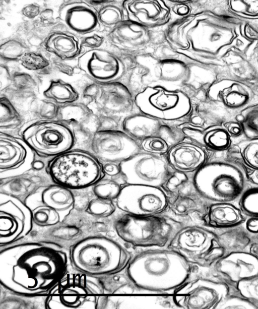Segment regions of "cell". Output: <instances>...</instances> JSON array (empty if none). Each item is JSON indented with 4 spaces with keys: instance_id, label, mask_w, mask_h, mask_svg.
Masks as SVG:
<instances>
[{
    "instance_id": "4dcf8cb0",
    "label": "cell",
    "mask_w": 258,
    "mask_h": 309,
    "mask_svg": "<svg viewBox=\"0 0 258 309\" xmlns=\"http://www.w3.org/2000/svg\"><path fill=\"white\" fill-rule=\"evenodd\" d=\"M44 47L61 60H70L81 54L83 46L82 42L74 34L55 31L48 36Z\"/></svg>"
},
{
    "instance_id": "74e56055",
    "label": "cell",
    "mask_w": 258,
    "mask_h": 309,
    "mask_svg": "<svg viewBox=\"0 0 258 309\" xmlns=\"http://www.w3.org/2000/svg\"><path fill=\"white\" fill-rule=\"evenodd\" d=\"M224 7L230 15L244 21H258V1H227Z\"/></svg>"
},
{
    "instance_id": "44dd1931",
    "label": "cell",
    "mask_w": 258,
    "mask_h": 309,
    "mask_svg": "<svg viewBox=\"0 0 258 309\" xmlns=\"http://www.w3.org/2000/svg\"><path fill=\"white\" fill-rule=\"evenodd\" d=\"M80 69L95 81L102 84L112 82L123 71L120 60L110 52L98 48L89 49L79 57Z\"/></svg>"
},
{
    "instance_id": "680465c9",
    "label": "cell",
    "mask_w": 258,
    "mask_h": 309,
    "mask_svg": "<svg viewBox=\"0 0 258 309\" xmlns=\"http://www.w3.org/2000/svg\"><path fill=\"white\" fill-rule=\"evenodd\" d=\"M247 252L258 259V239L255 236L249 245Z\"/></svg>"
},
{
    "instance_id": "7bdbcfd3",
    "label": "cell",
    "mask_w": 258,
    "mask_h": 309,
    "mask_svg": "<svg viewBox=\"0 0 258 309\" xmlns=\"http://www.w3.org/2000/svg\"><path fill=\"white\" fill-rule=\"evenodd\" d=\"M116 208L115 201L95 197L88 202L86 212L94 217L104 218L112 215Z\"/></svg>"
},
{
    "instance_id": "f6af8a7d",
    "label": "cell",
    "mask_w": 258,
    "mask_h": 309,
    "mask_svg": "<svg viewBox=\"0 0 258 309\" xmlns=\"http://www.w3.org/2000/svg\"><path fill=\"white\" fill-rule=\"evenodd\" d=\"M27 51V46L22 42L15 39L6 40L0 46V56L2 59L5 61L20 60Z\"/></svg>"
},
{
    "instance_id": "681fc988",
    "label": "cell",
    "mask_w": 258,
    "mask_h": 309,
    "mask_svg": "<svg viewBox=\"0 0 258 309\" xmlns=\"http://www.w3.org/2000/svg\"><path fill=\"white\" fill-rule=\"evenodd\" d=\"M257 309L249 300L241 295L228 294L222 300L217 309Z\"/></svg>"
},
{
    "instance_id": "4316f807",
    "label": "cell",
    "mask_w": 258,
    "mask_h": 309,
    "mask_svg": "<svg viewBox=\"0 0 258 309\" xmlns=\"http://www.w3.org/2000/svg\"><path fill=\"white\" fill-rule=\"evenodd\" d=\"M107 293L98 277L79 272L66 273L48 294H103Z\"/></svg>"
},
{
    "instance_id": "816d5d0a",
    "label": "cell",
    "mask_w": 258,
    "mask_h": 309,
    "mask_svg": "<svg viewBox=\"0 0 258 309\" xmlns=\"http://www.w3.org/2000/svg\"><path fill=\"white\" fill-rule=\"evenodd\" d=\"M222 125L231 138H237L243 135L242 125L237 120L224 121Z\"/></svg>"
},
{
    "instance_id": "9a60e30c",
    "label": "cell",
    "mask_w": 258,
    "mask_h": 309,
    "mask_svg": "<svg viewBox=\"0 0 258 309\" xmlns=\"http://www.w3.org/2000/svg\"><path fill=\"white\" fill-rule=\"evenodd\" d=\"M30 209L22 200L0 193V245L7 246L23 239L33 226Z\"/></svg>"
},
{
    "instance_id": "8fae6325",
    "label": "cell",
    "mask_w": 258,
    "mask_h": 309,
    "mask_svg": "<svg viewBox=\"0 0 258 309\" xmlns=\"http://www.w3.org/2000/svg\"><path fill=\"white\" fill-rule=\"evenodd\" d=\"M141 112L166 122H178L190 112L192 103L180 90H168L161 86L149 87L134 97Z\"/></svg>"
},
{
    "instance_id": "9c48e42d",
    "label": "cell",
    "mask_w": 258,
    "mask_h": 309,
    "mask_svg": "<svg viewBox=\"0 0 258 309\" xmlns=\"http://www.w3.org/2000/svg\"><path fill=\"white\" fill-rule=\"evenodd\" d=\"M19 133L36 154L43 157L53 158L73 149L75 143L73 128L57 119L32 121L22 127Z\"/></svg>"
},
{
    "instance_id": "ee69618b",
    "label": "cell",
    "mask_w": 258,
    "mask_h": 309,
    "mask_svg": "<svg viewBox=\"0 0 258 309\" xmlns=\"http://www.w3.org/2000/svg\"><path fill=\"white\" fill-rule=\"evenodd\" d=\"M97 13L100 24L112 29L123 21V10L115 5L106 4Z\"/></svg>"
},
{
    "instance_id": "ac0fdd59",
    "label": "cell",
    "mask_w": 258,
    "mask_h": 309,
    "mask_svg": "<svg viewBox=\"0 0 258 309\" xmlns=\"http://www.w3.org/2000/svg\"><path fill=\"white\" fill-rule=\"evenodd\" d=\"M122 130L139 144L146 138L158 136L172 146L186 137L175 123L166 122L139 111L123 119Z\"/></svg>"
},
{
    "instance_id": "6f0895ef",
    "label": "cell",
    "mask_w": 258,
    "mask_h": 309,
    "mask_svg": "<svg viewBox=\"0 0 258 309\" xmlns=\"http://www.w3.org/2000/svg\"><path fill=\"white\" fill-rule=\"evenodd\" d=\"M246 173L248 181L258 186V169H251L250 171H246Z\"/></svg>"
},
{
    "instance_id": "83f0119b",
    "label": "cell",
    "mask_w": 258,
    "mask_h": 309,
    "mask_svg": "<svg viewBox=\"0 0 258 309\" xmlns=\"http://www.w3.org/2000/svg\"><path fill=\"white\" fill-rule=\"evenodd\" d=\"M246 219L236 203L220 202L210 204L202 221L203 225L215 230L243 224Z\"/></svg>"
},
{
    "instance_id": "94428289",
    "label": "cell",
    "mask_w": 258,
    "mask_h": 309,
    "mask_svg": "<svg viewBox=\"0 0 258 309\" xmlns=\"http://www.w3.org/2000/svg\"><path fill=\"white\" fill-rule=\"evenodd\" d=\"M253 55L255 58V60L256 61V62L258 64V47L257 48V49L255 50V51L254 52Z\"/></svg>"
},
{
    "instance_id": "836d02e7",
    "label": "cell",
    "mask_w": 258,
    "mask_h": 309,
    "mask_svg": "<svg viewBox=\"0 0 258 309\" xmlns=\"http://www.w3.org/2000/svg\"><path fill=\"white\" fill-rule=\"evenodd\" d=\"M99 296H48L44 300L45 308H97Z\"/></svg>"
},
{
    "instance_id": "5b68a950",
    "label": "cell",
    "mask_w": 258,
    "mask_h": 309,
    "mask_svg": "<svg viewBox=\"0 0 258 309\" xmlns=\"http://www.w3.org/2000/svg\"><path fill=\"white\" fill-rule=\"evenodd\" d=\"M199 195L209 203L236 202L247 187L246 171L239 164L207 162L194 176Z\"/></svg>"
},
{
    "instance_id": "db71d44e",
    "label": "cell",
    "mask_w": 258,
    "mask_h": 309,
    "mask_svg": "<svg viewBox=\"0 0 258 309\" xmlns=\"http://www.w3.org/2000/svg\"><path fill=\"white\" fill-rule=\"evenodd\" d=\"M103 169L105 174L109 176H115L122 173L120 163L114 162L103 163Z\"/></svg>"
},
{
    "instance_id": "f5cc1de1",
    "label": "cell",
    "mask_w": 258,
    "mask_h": 309,
    "mask_svg": "<svg viewBox=\"0 0 258 309\" xmlns=\"http://www.w3.org/2000/svg\"><path fill=\"white\" fill-rule=\"evenodd\" d=\"M104 37L97 34L90 35L82 40V46L89 48L90 49L99 48L103 44Z\"/></svg>"
},
{
    "instance_id": "6da1fadb",
    "label": "cell",
    "mask_w": 258,
    "mask_h": 309,
    "mask_svg": "<svg viewBox=\"0 0 258 309\" xmlns=\"http://www.w3.org/2000/svg\"><path fill=\"white\" fill-rule=\"evenodd\" d=\"M68 257L57 246L44 242L13 244L0 252V282L21 296L48 291L66 273Z\"/></svg>"
},
{
    "instance_id": "2e32d148",
    "label": "cell",
    "mask_w": 258,
    "mask_h": 309,
    "mask_svg": "<svg viewBox=\"0 0 258 309\" xmlns=\"http://www.w3.org/2000/svg\"><path fill=\"white\" fill-rule=\"evenodd\" d=\"M257 274L258 259L248 252H237L225 254L206 269L202 275L225 283L228 294L241 295L238 283Z\"/></svg>"
},
{
    "instance_id": "bcb514c9",
    "label": "cell",
    "mask_w": 258,
    "mask_h": 309,
    "mask_svg": "<svg viewBox=\"0 0 258 309\" xmlns=\"http://www.w3.org/2000/svg\"><path fill=\"white\" fill-rule=\"evenodd\" d=\"M139 144L142 150L158 155H166L171 147L165 139L158 136L146 138Z\"/></svg>"
},
{
    "instance_id": "60d3db41",
    "label": "cell",
    "mask_w": 258,
    "mask_h": 309,
    "mask_svg": "<svg viewBox=\"0 0 258 309\" xmlns=\"http://www.w3.org/2000/svg\"><path fill=\"white\" fill-rule=\"evenodd\" d=\"M236 203L247 218H258V186L246 187Z\"/></svg>"
},
{
    "instance_id": "484cf974",
    "label": "cell",
    "mask_w": 258,
    "mask_h": 309,
    "mask_svg": "<svg viewBox=\"0 0 258 309\" xmlns=\"http://www.w3.org/2000/svg\"><path fill=\"white\" fill-rule=\"evenodd\" d=\"M97 308H179L173 296H99Z\"/></svg>"
},
{
    "instance_id": "7c38bea8",
    "label": "cell",
    "mask_w": 258,
    "mask_h": 309,
    "mask_svg": "<svg viewBox=\"0 0 258 309\" xmlns=\"http://www.w3.org/2000/svg\"><path fill=\"white\" fill-rule=\"evenodd\" d=\"M126 184L162 188L174 170L166 155H158L141 150L120 163Z\"/></svg>"
},
{
    "instance_id": "d4e9b609",
    "label": "cell",
    "mask_w": 258,
    "mask_h": 309,
    "mask_svg": "<svg viewBox=\"0 0 258 309\" xmlns=\"http://www.w3.org/2000/svg\"><path fill=\"white\" fill-rule=\"evenodd\" d=\"M122 6L128 20L146 28L162 26L170 19V10L161 1H128Z\"/></svg>"
},
{
    "instance_id": "cb8c5ba5",
    "label": "cell",
    "mask_w": 258,
    "mask_h": 309,
    "mask_svg": "<svg viewBox=\"0 0 258 309\" xmlns=\"http://www.w3.org/2000/svg\"><path fill=\"white\" fill-rule=\"evenodd\" d=\"M62 23L76 33L85 35L96 31L100 25L97 11L91 5L83 1L64 4L59 11Z\"/></svg>"
},
{
    "instance_id": "f546056e",
    "label": "cell",
    "mask_w": 258,
    "mask_h": 309,
    "mask_svg": "<svg viewBox=\"0 0 258 309\" xmlns=\"http://www.w3.org/2000/svg\"><path fill=\"white\" fill-rule=\"evenodd\" d=\"M167 209L178 216L185 217L198 214L202 218L210 203L203 199L195 187L168 197Z\"/></svg>"
},
{
    "instance_id": "f1b7e54d",
    "label": "cell",
    "mask_w": 258,
    "mask_h": 309,
    "mask_svg": "<svg viewBox=\"0 0 258 309\" xmlns=\"http://www.w3.org/2000/svg\"><path fill=\"white\" fill-rule=\"evenodd\" d=\"M147 28L128 20L122 21L109 33L111 41L127 49L143 47L149 40Z\"/></svg>"
},
{
    "instance_id": "30bf717a",
    "label": "cell",
    "mask_w": 258,
    "mask_h": 309,
    "mask_svg": "<svg viewBox=\"0 0 258 309\" xmlns=\"http://www.w3.org/2000/svg\"><path fill=\"white\" fill-rule=\"evenodd\" d=\"M25 203L31 211L34 223L50 227L67 219L75 207V199L72 190L53 182L42 187Z\"/></svg>"
},
{
    "instance_id": "e0dca14e",
    "label": "cell",
    "mask_w": 258,
    "mask_h": 309,
    "mask_svg": "<svg viewBox=\"0 0 258 309\" xmlns=\"http://www.w3.org/2000/svg\"><path fill=\"white\" fill-rule=\"evenodd\" d=\"M92 154L102 163H120L142 150L140 144L121 130H97L91 141Z\"/></svg>"
},
{
    "instance_id": "c3c4849f",
    "label": "cell",
    "mask_w": 258,
    "mask_h": 309,
    "mask_svg": "<svg viewBox=\"0 0 258 309\" xmlns=\"http://www.w3.org/2000/svg\"><path fill=\"white\" fill-rule=\"evenodd\" d=\"M19 61L24 68L33 71L43 70L49 65L48 60L42 54L35 52H26Z\"/></svg>"
},
{
    "instance_id": "11a10c76",
    "label": "cell",
    "mask_w": 258,
    "mask_h": 309,
    "mask_svg": "<svg viewBox=\"0 0 258 309\" xmlns=\"http://www.w3.org/2000/svg\"><path fill=\"white\" fill-rule=\"evenodd\" d=\"M244 225L250 233L255 235L258 234V218H247Z\"/></svg>"
},
{
    "instance_id": "d6986e66",
    "label": "cell",
    "mask_w": 258,
    "mask_h": 309,
    "mask_svg": "<svg viewBox=\"0 0 258 309\" xmlns=\"http://www.w3.org/2000/svg\"><path fill=\"white\" fill-rule=\"evenodd\" d=\"M35 154L21 137L1 132V179L21 175L32 169Z\"/></svg>"
},
{
    "instance_id": "52a82bcc",
    "label": "cell",
    "mask_w": 258,
    "mask_h": 309,
    "mask_svg": "<svg viewBox=\"0 0 258 309\" xmlns=\"http://www.w3.org/2000/svg\"><path fill=\"white\" fill-rule=\"evenodd\" d=\"M46 170L54 183L72 190L92 187L105 176L103 163L92 153L79 149L52 158Z\"/></svg>"
},
{
    "instance_id": "ba28073f",
    "label": "cell",
    "mask_w": 258,
    "mask_h": 309,
    "mask_svg": "<svg viewBox=\"0 0 258 309\" xmlns=\"http://www.w3.org/2000/svg\"><path fill=\"white\" fill-rule=\"evenodd\" d=\"M167 248L192 266L208 268L225 254L215 231L204 225H184L173 236Z\"/></svg>"
},
{
    "instance_id": "6125c7cd",
    "label": "cell",
    "mask_w": 258,
    "mask_h": 309,
    "mask_svg": "<svg viewBox=\"0 0 258 309\" xmlns=\"http://www.w3.org/2000/svg\"><path fill=\"white\" fill-rule=\"evenodd\" d=\"M255 237L258 239V234L255 235Z\"/></svg>"
},
{
    "instance_id": "7a4b0ae2",
    "label": "cell",
    "mask_w": 258,
    "mask_h": 309,
    "mask_svg": "<svg viewBox=\"0 0 258 309\" xmlns=\"http://www.w3.org/2000/svg\"><path fill=\"white\" fill-rule=\"evenodd\" d=\"M187 25L180 26L171 33V37L190 43L191 52L201 61L218 62L229 49L234 47L245 52L253 53L254 43L243 34L246 22L228 13L223 7L222 13L204 12L188 20Z\"/></svg>"
},
{
    "instance_id": "1f68e13d",
    "label": "cell",
    "mask_w": 258,
    "mask_h": 309,
    "mask_svg": "<svg viewBox=\"0 0 258 309\" xmlns=\"http://www.w3.org/2000/svg\"><path fill=\"white\" fill-rule=\"evenodd\" d=\"M42 178L27 173L1 179L0 193L15 197L25 202L31 195L37 192L44 184Z\"/></svg>"
},
{
    "instance_id": "f907efd6",
    "label": "cell",
    "mask_w": 258,
    "mask_h": 309,
    "mask_svg": "<svg viewBox=\"0 0 258 309\" xmlns=\"http://www.w3.org/2000/svg\"><path fill=\"white\" fill-rule=\"evenodd\" d=\"M243 34L255 44V50L258 47V21L246 22L243 27Z\"/></svg>"
},
{
    "instance_id": "b9f144b4",
    "label": "cell",
    "mask_w": 258,
    "mask_h": 309,
    "mask_svg": "<svg viewBox=\"0 0 258 309\" xmlns=\"http://www.w3.org/2000/svg\"><path fill=\"white\" fill-rule=\"evenodd\" d=\"M244 164L250 169H258V139L242 141L236 145Z\"/></svg>"
},
{
    "instance_id": "f35d334b",
    "label": "cell",
    "mask_w": 258,
    "mask_h": 309,
    "mask_svg": "<svg viewBox=\"0 0 258 309\" xmlns=\"http://www.w3.org/2000/svg\"><path fill=\"white\" fill-rule=\"evenodd\" d=\"M236 120L241 123L243 135L247 139H258V103L249 104L240 110Z\"/></svg>"
},
{
    "instance_id": "9f6ffc18",
    "label": "cell",
    "mask_w": 258,
    "mask_h": 309,
    "mask_svg": "<svg viewBox=\"0 0 258 309\" xmlns=\"http://www.w3.org/2000/svg\"><path fill=\"white\" fill-rule=\"evenodd\" d=\"M33 5H28L24 8L23 10V14L29 18H34L39 14L40 12L39 7L37 5H35L33 9L31 10L33 8Z\"/></svg>"
},
{
    "instance_id": "7402d4cb",
    "label": "cell",
    "mask_w": 258,
    "mask_h": 309,
    "mask_svg": "<svg viewBox=\"0 0 258 309\" xmlns=\"http://www.w3.org/2000/svg\"><path fill=\"white\" fill-rule=\"evenodd\" d=\"M255 60L252 53L232 47L220 60L222 74L246 84L258 94V64Z\"/></svg>"
},
{
    "instance_id": "8992f818",
    "label": "cell",
    "mask_w": 258,
    "mask_h": 309,
    "mask_svg": "<svg viewBox=\"0 0 258 309\" xmlns=\"http://www.w3.org/2000/svg\"><path fill=\"white\" fill-rule=\"evenodd\" d=\"M184 225L162 214L138 216L123 213L115 220L113 227L119 238L134 247L163 248Z\"/></svg>"
},
{
    "instance_id": "d6a6232c",
    "label": "cell",
    "mask_w": 258,
    "mask_h": 309,
    "mask_svg": "<svg viewBox=\"0 0 258 309\" xmlns=\"http://www.w3.org/2000/svg\"><path fill=\"white\" fill-rule=\"evenodd\" d=\"M214 230L225 254L247 252L249 245L255 238V235L248 231L244 224L230 228Z\"/></svg>"
},
{
    "instance_id": "e575fe53",
    "label": "cell",
    "mask_w": 258,
    "mask_h": 309,
    "mask_svg": "<svg viewBox=\"0 0 258 309\" xmlns=\"http://www.w3.org/2000/svg\"><path fill=\"white\" fill-rule=\"evenodd\" d=\"M44 96L58 105L76 102L79 93L69 83L60 79L52 80L43 92Z\"/></svg>"
},
{
    "instance_id": "3957f363",
    "label": "cell",
    "mask_w": 258,
    "mask_h": 309,
    "mask_svg": "<svg viewBox=\"0 0 258 309\" xmlns=\"http://www.w3.org/2000/svg\"><path fill=\"white\" fill-rule=\"evenodd\" d=\"M193 266L176 252L150 249L132 256L124 268L138 288L148 293H174L189 278Z\"/></svg>"
},
{
    "instance_id": "4fadbf2b",
    "label": "cell",
    "mask_w": 258,
    "mask_h": 309,
    "mask_svg": "<svg viewBox=\"0 0 258 309\" xmlns=\"http://www.w3.org/2000/svg\"><path fill=\"white\" fill-rule=\"evenodd\" d=\"M115 202L123 213L151 216L164 212L167 209L169 199L162 188L126 184Z\"/></svg>"
},
{
    "instance_id": "277c9868",
    "label": "cell",
    "mask_w": 258,
    "mask_h": 309,
    "mask_svg": "<svg viewBox=\"0 0 258 309\" xmlns=\"http://www.w3.org/2000/svg\"><path fill=\"white\" fill-rule=\"evenodd\" d=\"M132 255L112 238L103 235L86 237L70 251L73 266L78 271L96 277L108 276L124 269Z\"/></svg>"
},
{
    "instance_id": "ab89813d",
    "label": "cell",
    "mask_w": 258,
    "mask_h": 309,
    "mask_svg": "<svg viewBox=\"0 0 258 309\" xmlns=\"http://www.w3.org/2000/svg\"><path fill=\"white\" fill-rule=\"evenodd\" d=\"M22 118L10 100L6 97L0 99V129L1 131L13 130L21 126Z\"/></svg>"
},
{
    "instance_id": "91938a15",
    "label": "cell",
    "mask_w": 258,
    "mask_h": 309,
    "mask_svg": "<svg viewBox=\"0 0 258 309\" xmlns=\"http://www.w3.org/2000/svg\"><path fill=\"white\" fill-rule=\"evenodd\" d=\"M45 164L40 160H35L32 164V169L35 171H41L44 168Z\"/></svg>"
},
{
    "instance_id": "5bb4252c",
    "label": "cell",
    "mask_w": 258,
    "mask_h": 309,
    "mask_svg": "<svg viewBox=\"0 0 258 309\" xmlns=\"http://www.w3.org/2000/svg\"><path fill=\"white\" fill-rule=\"evenodd\" d=\"M198 276L174 291L176 294L187 295L173 296L175 304L179 308L217 309L228 294L227 286L212 278Z\"/></svg>"
},
{
    "instance_id": "8d00e7d4",
    "label": "cell",
    "mask_w": 258,
    "mask_h": 309,
    "mask_svg": "<svg viewBox=\"0 0 258 309\" xmlns=\"http://www.w3.org/2000/svg\"><path fill=\"white\" fill-rule=\"evenodd\" d=\"M126 184L122 173L115 176L105 175L92 186V192L95 197L115 201Z\"/></svg>"
},
{
    "instance_id": "d590c367",
    "label": "cell",
    "mask_w": 258,
    "mask_h": 309,
    "mask_svg": "<svg viewBox=\"0 0 258 309\" xmlns=\"http://www.w3.org/2000/svg\"><path fill=\"white\" fill-rule=\"evenodd\" d=\"M92 114V110L87 105L75 102L58 105L55 118L70 126H79L86 122Z\"/></svg>"
},
{
    "instance_id": "ffe728a7",
    "label": "cell",
    "mask_w": 258,
    "mask_h": 309,
    "mask_svg": "<svg viewBox=\"0 0 258 309\" xmlns=\"http://www.w3.org/2000/svg\"><path fill=\"white\" fill-rule=\"evenodd\" d=\"M255 94L246 84L221 73L208 89L206 100L228 109L241 110L250 104Z\"/></svg>"
},
{
    "instance_id": "603a6c76",
    "label": "cell",
    "mask_w": 258,
    "mask_h": 309,
    "mask_svg": "<svg viewBox=\"0 0 258 309\" xmlns=\"http://www.w3.org/2000/svg\"><path fill=\"white\" fill-rule=\"evenodd\" d=\"M166 157L173 170L192 175L208 160L207 149L187 137L171 146Z\"/></svg>"
},
{
    "instance_id": "7dc6e473",
    "label": "cell",
    "mask_w": 258,
    "mask_h": 309,
    "mask_svg": "<svg viewBox=\"0 0 258 309\" xmlns=\"http://www.w3.org/2000/svg\"><path fill=\"white\" fill-rule=\"evenodd\" d=\"M240 294L258 308V274L240 281L237 284Z\"/></svg>"
}]
</instances>
